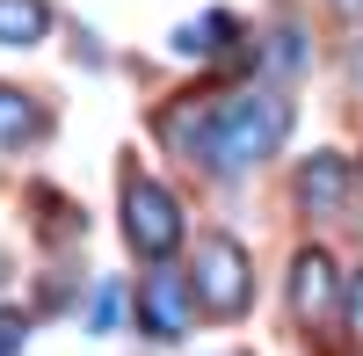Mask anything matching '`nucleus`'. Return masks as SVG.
<instances>
[{"mask_svg": "<svg viewBox=\"0 0 363 356\" xmlns=\"http://www.w3.org/2000/svg\"><path fill=\"white\" fill-rule=\"evenodd\" d=\"M284 131H291V102L277 95V87H247V95H233L225 109H211L203 160L218 174H247V167H262L284 145Z\"/></svg>", "mask_w": 363, "mask_h": 356, "instance_id": "obj_1", "label": "nucleus"}, {"mask_svg": "<svg viewBox=\"0 0 363 356\" xmlns=\"http://www.w3.org/2000/svg\"><path fill=\"white\" fill-rule=\"evenodd\" d=\"M189 291L203 299V313H218V320L247 313V299H255L247 247H240L233 233H203V240H196V255H189Z\"/></svg>", "mask_w": 363, "mask_h": 356, "instance_id": "obj_2", "label": "nucleus"}, {"mask_svg": "<svg viewBox=\"0 0 363 356\" xmlns=\"http://www.w3.org/2000/svg\"><path fill=\"white\" fill-rule=\"evenodd\" d=\"M124 240L145 262H167L182 247V204L153 182V174H124Z\"/></svg>", "mask_w": 363, "mask_h": 356, "instance_id": "obj_3", "label": "nucleus"}, {"mask_svg": "<svg viewBox=\"0 0 363 356\" xmlns=\"http://www.w3.org/2000/svg\"><path fill=\"white\" fill-rule=\"evenodd\" d=\"M342 306V269H335V255L327 247H306L291 262V313L306 320V328H320V320H335Z\"/></svg>", "mask_w": 363, "mask_h": 356, "instance_id": "obj_4", "label": "nucleus"}, {"mask_svg": "<svg viewBox=\"0 0 363 356\" xmlns=\"http://www.w3.org/2000/svg\"><path fill=\"white\" fill-rule=\"evenodd\" d=\"M138 320H145V335L182 342V335H189V284H182L174 269H145V284H138Z\"/></svg>", "mask_w": 363, "mask_h": 356, "instance_id": "obj_5", "label": "nucleus"}, {"mask_svg": "<svg viewBox=\"0 0 363 356\" xmlns=\"http://www.w3.org/2000/svg\"><path fill=\"white\" fill-rule=\"evenodd\" d=\"M298 204H306L313 218H335L349 204V160L342 153H313L306 174H298Z\"/></svg>", "mask_w": 363, "mask_h": 356, "instance_id": "obj_6", "label": "nucleus"}, {"mask_svg": "<svg viewBox=\"0 0 363 356\" xmlns=\"http://www.w3.org/2000/svg\"><path fill=\"white\" fill-rule=\"evenodd\" d=\"M233 37H240V22L225 8H203L196 22L174 29V58H218V51H233Z\"/></svg>", "mask_w": 363, "mask_h": 356, "instance_id": "obj_7", "label": "nucleus"}, {"mask_svg": "<svg viewBox=\"0 0 363 356\" xmlns=\"http://www.w3.org/2000/svg\"><path fill=\"white\" fill-rule=\"evenodd\" d=\"M51 37V8L44 0H0V44H44Z\"/></svg>", "mask_w": 363, "mask_h": 356, "instance_id": "obj_8", "label": "nucleus"}, {"mask_svg": "<svg viewBox=\"0 0 363 356\" xmlns=\"http://www.w3.org/2000/svg\"><path fill=\"white\" fill-rule=\"evenodd\" d=\"M29 138H44V109H37V95L0 87V145H29Z\"/></svg>", "mask_w": 363, "mask_h": 356, "instance_id": "obj_9", "label": "nucleus"}, {"mask_svg": "<svg viewBox=\"0 0 363 356\" xmlns=\"http://www.w3.org/2000/svg\"><path fill=\"white\" fill-rule=\"evenodd\" d=\"M269 58H277V73H298V66H306V37L284 22V29H277V44H269Z\"/></svg>", "mask_w": 363, "mask_h": 356, "instance_id": "obj_10", "label": "nucleus"}, {"mask_svg": "<svg viewBox=\"0 0 363 356\" xmlns=\"http://www.w3.org/2000/svg\"><path fill=\"white\" fill-rule=\"evenodd\" d=\"M22 342H29V320L22 313H0V356H22Z\"/></svg>", "mask_w": 363, "mask_h": 356, "instance_id": "obj_11", "label": "nucleus"}, {"mask_svg": "<svg viewBox=\"0 0 363 356\" xmlns=\"http://www.w3.org/2000/svg\"><path fill=\"white\" fill-rule=\"evenodd\" d=\"M342 306H349V328H356V335H363V269H356V277H349V299H342Z\"/></svg>", "mask_w": 363, "mask_h": 356, "instance_id": "obj_12", "label": "nucleus"}, {"mask_svg": "<svg viewBox=\"0 0 363 356\" xmlns=\"http://www.w3.org/2000/svg\"><path fill=\"white\" fill-rule=\"evenodd\" d=\"M95 328H102V335L116 328V291H102V299H95Z\"/></svg>", "mask_w": 363, "mask_h": 356, "instance_id": "obj_13", "label": "nucleus"}, {"mask_svg": "<svg viewBox=\"0 0 363 356\" xmlns=\"http://www.w3.org/2000/svg\"><path fill=\"white\" fill-rule=\"evenodd\" d=\"M335 15H349V22H356V15H363V0H335Z\"/></svg>", "mask_w": 363, "mask_h": 356, "instance_id": "obj_14", "label": "nucleus"}, {"mask_svg": "<svg viewBox=\"0 0 363 356\" xmlns=\"http://www.w3.org/2000/svg\"><path fill=\"white\" fill-rule=\"evenodd\" d=\"M349 73H356V87H363V44H356V58H349Z\"/></svg>", "mask_w": 363, "mask_h": 356, "instance_id": "obj_15", "label": "nucleus"}]
</instances>
